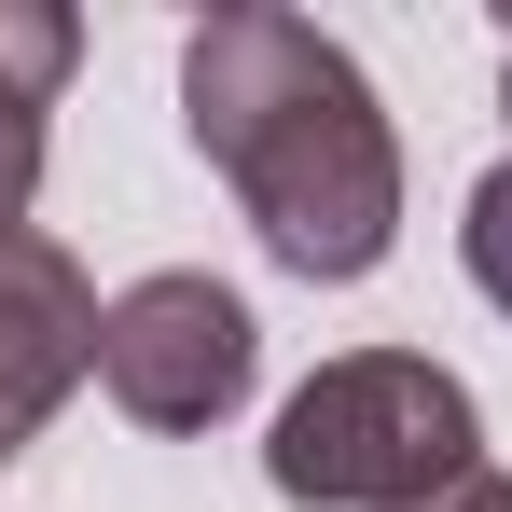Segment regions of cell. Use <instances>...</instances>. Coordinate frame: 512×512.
Returning a JSON list of instances; mask_svg holds the SVG:
<instances>
[{
    "instance_id": "obj_1",
    "label": "cell",
    "mask_w": 512,
    "mask_h": 512,
    "mask_svg": "<svg viewBox=\"0 0 512 512\" xmlns=\"http://www.w3.org/2000/svg\"><path fill=\"white\" fill-rule=\"evenodd\" d=\"M180 125L236 180L250 236L291 277L346 291V277H374L402 250V139H388V111H374V84H360V56L333 28H305L277 0L208 14L180 42Z\"/></svg>"
},
{
    "instance_id": "obj_2",
    "label": "cell",
    "mask_w": 512,
    "mask_h": 512,
    "mask_svg": "<svg viewBox=\"0 0 512 512\" xmlns=\"http://www.w3.org/2000/svg\"><path fill=\"white\" fill-rule=\"evenodd\" d=\"M263 471H277V499H305V512H416L457 471H485V416L416 346H346V360H319L277 402Z\"/></svg>"
},
{
    "instance_id": "obj_3",
    "label": "cell",
    "mask_w": 512,
    "mask_h": 512,
    "mask_svg": "<svg viewBox=\"0 0 512 512\" xmlns=\"http://www.w3.org/2000/svg\"><path fill=\"white\" fill-rule=\"evenodd\" d=\"M250 374H263V333L208 263H167V277L97 305V388L139 429H222L250 402Z\"/></svg>"
},
{
    "instance_id": "obj_4",
    "label": "cell",
    "mask_w": 512,
    "mask_h": 512,
    "mask_svg": "<svg viewBox=\"0 0 512 512\" xmlns=\"http://www.w3.org/2000/svg\"><path fill=\"white\" fill-rule=\"evenodd\" d=\"M84 374H97V291H84V263L28 222V236H0V457Z\"/></svg>"
},
{
    "instance_id": "obj_5",
    "label": "cell",
    "mask_w": 512,
    "mask_h": 512,
    "mask_svg": "<svg viewBox=\"0 0 512 512\" xmlns=\"http://www.w3.org/2000/svg\"><path fill=\"white\" fill-rule=\"evenodd\" d=\"M84 28L42 14V0H0V236H28V194H42V111L70 84Z\"/></svg>"
},
{
    "instance_id": "obj_6",
    "label": "cell",
    "mask_w": 512,
    "mask_h": 512,
    "mask_svg": "<svg viewBox=\"0 0 512 512\" xmlns=\"http://www.w3.org/2000/svg\"><path fill=\"white\" fill-rule=\"evenodd\" d=\"M457 263H471V291L512 319V153L471 180V208H457Z\"/></svg>"
},
{
    "instance_id": "obj_7",
    "label": "cell",
    "mask_w": 512,
    "mask_h": 512,
    "mask_svg": "<svg viewBox=\"0 0 512 512\" xmlns=\"http://www.w3.org/2000/svg\"><path fill=\"white\" fill-rule=\"evenodd\" d=\"M416 512H512V471H457L443 499H416Z\"/></svg>"
},
{
    "instance_id": "obj_8",
    "label": "cell",
    "mask_w": 512,
    "mask_h": 512,
    "mask_svg": "<svg viewBox=\"0 0 512 512\" xmlns=\"http://www.w3.org/2000/svg\"><path fill=\"white\" fill-rule=\"evenodd\" d=\"M499 111H512V70H499Z\"/></svg>"
},
{
    "instance_id": "obj_9",
    "label": "cell",
    "mask_w": 512,
    "mask_h": 512,
    "mask_svg": "<svg viewBox=\"0 0 512 512\" xmlns=\"http://www.w3.org/2000/svg\"><path fill=\"white\" fill-rule=\"evenodd\" d=\"M0 471H14V457H0Z\"/></svg>"
}]
</instances>
